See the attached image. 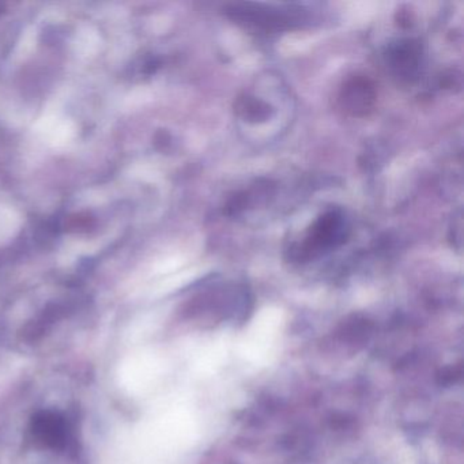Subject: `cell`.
<instances>
[{"label": "cell", "mask_w": 464, "mask_h": 464, "mask_svg": "<svg viewBox=\"0 0 464 464\" xmlns=\"http://www.w3.org/2000/svg\"><path fill=\"white\" fill-rule=\"evenodd\" d=\"M348 233L345 217L340 212H328L314 223L305 240L290 252L298 260H308L345 242Z\"/></svg>", "instance_id": "1"}, {"label": "cell", "mask_w": 464, "mask_h": 464, "mask_svg": "<svg viewBox=\"0 0 464 464\" xmlns=\"http://www.w3.org/2000/svg\"><path fill=\"white\" fill-rule=\"evenodd\" d=\"M236 112L248 122H264L270 116V106L263 101L250 96L239 98L236 103Z\"/></svg>", "instance_id": "5"}, {"label": "cell", "mask_w": 464, "mask_h": 464, "mask_svg": "<svg viewBox=\"0 0 464 464\" xmlns=\"http://www.w3.org/2000/svg\"><path fill=\"white\" fill-rule=\"evenodd\" d=\"M421 56L423 50L420 44L413 40H405L389 48L387 63L397 78L413 81L420 74Z\"/></svg>", "instance_id": "3"}, {"label": "cell", "mask_w": 464, "mask_h": 464, "mask_svg": "<svg viewBox=\"0 0 464 464\" xmlns=\"http://www.w3.org/2000/svg\"><path fill=\"white\" fill-rule=\"evenodd\" d=\"M376 100L378 92L375 84L368 77H351L341 90V105L351 116H367L375 108Z\"/></svg>", "instance_id": "2"}, {"label": "cell", "mask_w": 464, "mask_h": 464, "mask_svg": "<svg viewBox=\"0 0 464 464\" xmlns=\"http://www.w3.org/2000/svg\"><path fill=\"white\" fill-rule=\"evenodd\" d=\"M33 432L37 439L48 447H61L68 440V426L63 418L50 413H44L34 420Z\"/></svg>", "instance_id": "4"}]
</instances>
